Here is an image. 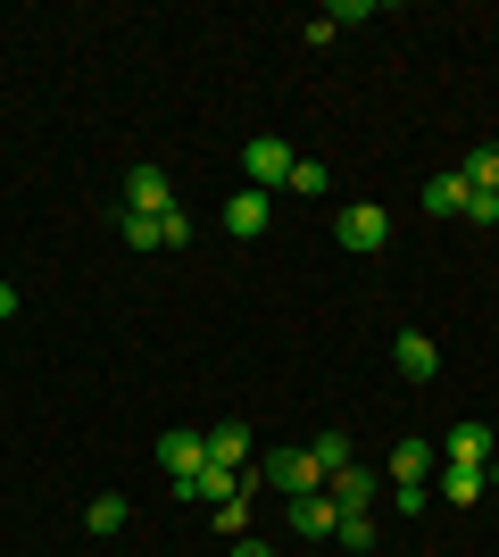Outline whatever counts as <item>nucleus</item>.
Returning a JSON list of instances; mask_svg holds the SVG:
<instances>
[{"label": "nucleus", "mask_w": 499, "mask_h": 557, "mask_svg": "<svg viewBox=\"0 0 499 557\" xmlns=\"http://www.w3.org/2000/svg\"><path fill=\"white\" fill-rule=\"evenodd\" d=\"M325 491H333V508H341V516H366V499H375L383 483H375V466H341Z\"/></svg>", "instance_id": "obj_8"}, {"label": "nucleus", "mask_w": 499, "mask_h": 557, "mask_svg": "<svg viewBox=\"0 0 499 557\" xmlns=\"http://www.w3.org/2000/svg\"><path fill=\"white\" fill-rule=\"evenodd\" d=\"M441 491H450V508H475L491 483H483V466H450V474H441Z\"/></svg>", "instance_id": "obj_16"}, {"label": "nucleus", "mask_w": 499, "mask_h": 557, "mask_svg": "<svg viewBox=\"0 0 499 557\" xmlns=\"http://www.w3.org/2000/svg\"><path fill=\"white\" fill-rule=\"evenodd\" d=\"M309 466H316V474H325V483H333V474H341V466H358V458H350V433H316Z\"/></svg>", "instance_id": "obj_15"}, {"label": "nucleus", "mask_w": 499, "mask_h": 557, "mask_svg": "<svg viewBox=\"0 0 499 557\" xmlns=\"http://www.w3.org/2000/svg\"><path fill=\"white\" fill-rule=\"evenodd\" d=\"M466 216H475V225H499V191H475V200H466Z\"/></svg>", "instance_id": "obj_23"}, {"label": "nucleus", "mask_w": 499, "mask_h": 557, "mask_svg": "<svg viewBox=\"0 0 499 557\" xmlns=\"http://www.w3.org/2000/svg\"><path fill=\"white\" fill-rule=\"evenodd\" d=\"M241 458H250V433H241V424H216V433H209V466L241 474Z\"/></svg>", "instance_id": "obj_14"}, {"label": "nucleus", "mask_w": 499, "mask_h": 557, "mask_svg": "<svg viewBox=\"0 0 499 557\" xmlns=\"http://www.w3.org/2000/svg\"><path fill=\"white\" fill-rule=\"evenodd\" d=\"M166 209H175L166 166H134V175H125V216H166Z\"/></svg>", "instance_id": "obj_4"}, {"label": "nucleus", "mask_w": 499, "mask_h": 557, "mask_svg": "<svg viewBox=\"0 0 499 557\" xmlns=\"http://www.w3.org/2000/svg\"><path fill=\"white\" fill-rule=\"evenodd\" d=\"M458 175H466L475 191H499V141H483V150H475L466 166H458Z\"/></svg>", "instance_id": "obj_19"}, {"label": "nucleus", "mask_w": 499, "mask_h": 557, "mask_svg": "<svg viewBox=\"0 0 499 557\" xmlns=\"http://www.w3.org/2000/svg\"><path fill=\"white\" fill-rule=\"evenodd\" d=\"M266 483L284 491V499H300V491H325V474L309 466V449H266V466H259Z\"/></svg>", "instance_id": "obj_3"}, {"label": "nucleus", "mask_w": 499, "mask_h": 557, "mask_svg": "<svg viewBox=\"0 0 499 557\" xmlns=\"http://www.w3.org/2000/svg\"><path fill=\"white\" fill-rule=\"evenodd\" d=\"M84 524H92V533H125V499H117V491H109V499H92V516H84Z\"/></svg>", "instance_id": "obj_20"}, {"label": "nucleus", "mask_w": 499, "mask_h": 557, "mask_svg": "<svg viewBox=\"0 0 499 557\" xmlns=\"http://www.w3.org/2000/svg\"><path fill=\"white\" fill-rule=\"evenodd\" d=\"M491 433H499V424H491Z\"/></svg>", "instance_id": "obj_27"}, {"label": "nucleus", "mask_w": 499, "mask_h": 557, "mask_svg": "<svg viewBox=\"0 0 499 557\" xmlns=\"http://www.w3.org/2000/svg\"><path fill=\"white\" fill-rule=\"evenodd\" d=\"M325 17H333V34H341V25H358V17H375V0H333Z\"/></svg>", "instance_id": "obj_22"}, {"label": "nucleus", "mask_w": 499, "mask_h": 557, "mask_svg": "<svg viewBox=\"0 0 499 557\" xmlns=\"http://www.w3.org/2000/svg\"><path fill=\"white\" fill-rule=\"evenodd\" d=\"M266 216H275V200H266L259 184L225 200V233H241V242H259V233H266Z\"/></svg>", "instance_id": "obj_7"}, {"label": "nucleus", "mask_w": 499, "mask_h": 557, "mask_svg": "<svg viewBox=\"0 0 499 557\" xmlns=\"http://www.w3.org/2000/svg\"><path fill=\"white\" fill-rule=\"evenodd\" d=\"M9 317H17V292H9V283H0V325H9Z\"/></svg>", "instance_id": "obj_24"}, {"label": "nucleus", "mask_w": 499, "mask_h": 557, "mask_svg": "<svg viewBox=\"0 0 499 557\" xmlns=\"http://www.w3.org/2000/svg\"><path fill=\"white\" fill-rule=\"evenodd\" d=\"M117 233H125V250H166V225H159V216H117Z\"/></svg>", "instance_id": "obj_17"}, {"label": "nucleus", "mask_w": 499, "mask_h": 557, "mask_svg": "<svg viewBox=\"0 0 499 557\" xmlns=\"http://www.w3.org/2000/svg\"><path fill=\"white\" fill-rule=\"evenodd\" d=\"M466 200H475V184H466L458 166H450V175H433V184H425V209H433V216H466Z\"/></svg>", "instance_id": "obj_11"}, {"label": "nucleus", "mask_w": 499, "mask_h": 557, "mask_svg": "<svg viewBox=\"0 0 499 557\" xmlns=\"http://www.w3.org/2000/svg\"><path fill=\"white\" fill-rule=\"evenodd\" d=\"M159 466L175 483H191V474L209 466V433H159Z\"/></svg>", "instance_id": "obj_5"}, {"label": "nucleus", "mask_w": 499, "mask_h": 557, "mask_svg": "<svg viewBox=\"0 0 499 557\" xmlns=\"http://www.w3.org/2000/svg\"><path fill=\"white\" fill-rule=\"evenodd\" d=\"M291 159H300V150H291L284 134H250V150H241V166H250V184H259V191L291 184Z\"/></svg>", "instance_id": "obj_2"}, {"label": "nucleus", "mask_w": 499, "mask_h": 557, "mask_svg": "<svg viewBox=\"0 0 499 557\" xmlns=\"http://www.w3.org/2000/svg\"><path fill=\"white\" fill-rule=\"evenodd\" d=\"M333 524H341L333 491H300V499H291V533L300 541H333Z\"/></svg>", "instance_id": "obj_6"}, {"label": "nucleus", "mask_w": 499, "mask_h": 557, "mask_svg": "<svg viewBox=\"0 0 499 557\" xmlns=\"http://www.w3.org/2000/svg\"><path fill=\"white\" fill-rule=\"evenodd\" d=\"M491 458H499L491 424H450V466H491Z\"/></svg>", "instance_id": "obj_10"}, {"label": "nucleus", "mask_w": 499, "mask_h": 557, "mask_svg": "<svg viewBox=\"0 0 499 557\" xmlns=\"http://www.w3.org/2000/svg\"><path fill=\"white\" fill-rule=\"evenodd\" d=\"M234 557H266V549H259V541H234Z\"/></svg>", "instance_id": "obj_25"}, {"label": "nucleus", "mask_w": 499, "mask_h": 557, "mask_svg": "<svg viewBox=\"0 0 499 557\" xmlns=\"http://www.w3.org/2000/svg\"><path fill=\"white\" fill-rule=\"evenodd\" d=\"M333 541H341V549H366V541H375V524H366V516H341V524H333Z\"/></svg>", "instance_id": "obj_21"}, {"label": "nucleus", "mask_w": 499, "mask_h": 557, "mask_svg": "<svg viewBox=\"0 0 499 557\" xmlns=\"http://www.w3.org/2000/svg\"><path fill=\"white\" fill-rule=\"evenodd\" d=\"M333 242L366 258V250H383V242H391V216H383L375 200H358V209H341V216H333Z\"/></svg>", "instance_id": "obj_1"}, {"label": "nucleus", "mask_w": 499, "mask_h": 557, "mask_svg": "<svg viewBox=\"0 0 499 557\" xmlns=\"http://www.w3.org/2000/svg\"><path fill=\"white\" fill-rule=\"evenodd\" d=\"M175 491H184V499H209V508H225V499L241 491V474H225V466H200V474H191V483H175Z\"/></svg>", "instance_id": "obj_12"}, {"label": "nucleus", "mask_w": 499, "mask_h": 557, "mask_svg": "<svg viewBox=\"0 0 499 557\" xmlns=\"http://www.w3.org/2000/svg\"><path fill=\"white\" fill-rule=\"evenodd\" d=\"M325 184H333L325 159H291V184H284V191H300V200H325Z\"/></svg>", "instance_id": "obj_18"}, {"label": "nucleus", "mask_w": 499, "mask_h": 557, "mask_svg": "<svg viewBox=\"0 0 499 557\" xmlns=\"http://www.w3.org/2000/svg\"><path fill=\"white\" fill-rule=\"evenodd\" d=\"M391 358H400V374H408V383H433V367H441V349H433V333H416V325H408L400 342H391Z\"/></svg>", "instance_id": "obj_9"}, {"label": "nucleus", "mask_w": 499, "mask_h": 557, "mask_svg": "<svg viewBox=\"0 0 499 557\" xmlns=\"http://www.w3.org/2000/svg\"><path fill=\"white\" fill-rule=\"evenodd\" d=\"M483 483H491V491H499V458H491V466H483Z\"/></svg>", "instance_id": "obj_26"}, {"label": "nucleus", "mask_w": 499, "mask_h": 557, "mask_svg": "<svg viewBox=\"0 0 499 557\" xmlns=\"http://www.w3.org/2000/svg\"><path fill=\"white\" fill-rule=\"evenodd\" d=\"M391 483H433V442H416V433H408V442L391 449Z\"/></svg>", "instance_id": "obj_13"}]
</instances>
